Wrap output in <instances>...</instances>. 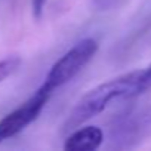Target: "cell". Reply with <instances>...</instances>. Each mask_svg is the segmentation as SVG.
Instances as JSON below:
<instances>
[{
  "mask_svg": "<svg viewBox=\"0 0 151 151\" xmlns=\"http://www.w3.org/2000/svg\"><path fill=\"white\" fill-rule=\"evenodd\" d=\"M142 70H133L110 79L93 89L88 91L76 104L70 113L64 127L65 130H73L88 120L99 116L113 101L120 98H130L139 95Z\"/></svg>",
  "mask_w": 151,
  "mask_h": 151,
  "instance_id": "1",
  "label": "cell"
},
{
  "mask_svg": "<svg viewBox=\"0 0 151 151\" xmlns=\"http://www.w3.org/2000/svg\"><path fill=\"white\" fill-rule=\"evenodd\" d=\"M98 47V42L92 37H86L77 42L50 67L42 86L52 93L55 89L68 83L96 55Z\"/></svg>",
  "mask_w": 151,
  "mask_h": 151,
  "instance_id": "2",
  "label": "cell"
},
{
  "mask_svg": "<svg viewBox=\"0 0 151 151\" xmlns=\"http://www.w3.org/2000/svg\"><path fill=\"white\" fill-rule=\"evenodd\" d=\"M50 95L52 93L49 91L40 86L34 92V95H31L21 107H18L0 120V144L21 133L25 127L36 122L43 111L46 102L49 101Z\"/></svg>",
  "mask_w": 151,
  "mask_h": 151,
  "instance_id": "3",
  "label": "cell"
},
{
  "mask_svg": "<svg viewBox=\"0 0 151 151\" xmlns=\"http://www.w3.org/2000/svg\"><path fill=\"white\" fill-rule=\"evenodd\" d=\"M104 142V132L101 127L89 124L76 129L68 135L64 144V150L67 151H93L101 147Z\"/></svg>",
  "mask_w": 151,
  "mask_h": 151,
  "instance_id": "4",
  "label": "cell"
},
{
  "mask_svg": "<svg viewBox=\"0 0 151 151\" xmlns=\"http://www.w3.org/2000/svg\"><path fill=\"white\" fill-rule=\"evenodd\" d=\"M151 133V105L127 119L120 127V138L124 142H136Z\"/></svg>",
  "mask_w": 151,
  "mask_h": 151,
  "instance_id": "5",
  "label": "cell"
},
{
  "mask_svg": "<svg viewBox=\"0 0 151 151\" xmlns=\"http://www.w3.org/2000/svg\"><path fill=\"white\" fill-rule=\"evenodd\" d=\"M21 64H22V59L18 55H8L0 59V83H3L8 77H11L21 67Z\"/></svg>",
  "mask_w": 151,
  "mask_h": 151,
  "instance_id": "6",
  "label": "cell"
},
{
  "mask_svg": "<svg viewBox=\"0 0 151 151\" xmlns=\"http://www.w3.org/2000/svg\"><path fill=\"white\" fill-rule=\"evenodd\" d=\"M151 89V64L142 70V77H141V89H139V93L145 92Z\"/></svg>",
  "mask_w": 151,
  "mask_h": 151,
  "instance_id": "7",
  "label": "cell"
},
{
  "mask_svg": "<svg viewBox=\"0 0 151 151\" xmlns=\"http://www.w3.org/2000/svg\"><path fill=\"white\" fill-rule=\"evenodd\" d=\"M47 0H31V9H33V17L36 19H39L43 14L45 5H46Z\"/></svg>",
  "mask_w": 151,
  "mask_h": 151,
  "instance_id": "8",
  "label": "cell"
},
{
  "mask_svg": "<svg viewBox=\"0 0 151 151\" xmlns=\"http://www.w3.org/2000/svg\"><path fill=\"white\" fill-rule=\"evenodd\" d=\"M93 2H95V5H96L98 9L107 11V9L116 6V3H119V0H93Z\"/></svg>",
  "mask_w": 151,
  "mask_h": 151,
  "instance_id": "9",
  "label": "cell"
}]
</instances>
